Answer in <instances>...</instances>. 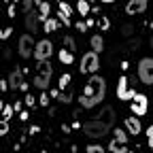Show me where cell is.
<instances>
[{
	"mask_svg": "<svg viewBox=\"0 0 153 153\" xmlns=\"http://www.w3.org/2000/svg\"><path fill=\"white\" fill-rule=\"evenodd\" d=\"M49 83H51V79H49V76H43V74H36V76H34V87L43 89V91L49 87Z\"/></svg>",
	"mask_w": 153,
	"mask_h": 153,
	"instance_id": "e0dca14e",
	"label": "cell"
},
{
	"mask_svg": "<svg viewBox=\"0 0 153 153\" xmlns=\"http://www.w3.org/2000/svg\"><path fill=\"white\" fill-rule=\"evenodd\" d=\"M108 130H111V126H106L100 119H89V121L83 123V132L87 134L89 138H102V136L108 134Z\"/></svg>",
	"mask_w": 153,
	"mask_h": 153,
	"instance_id": "7a4b0ae2",
	"label": "cell"
},
{
	"mask_svg": "<svg viewBox=\"0 0 153 153\" xmlns=\"http://www.w3.org/2000/svg\"><path fill=\"white\" fill-rule=\"evenodd\" d=\"M76 13L83 15V17L89 15V2H87V0H79V2H76Z\"/></svg>",
	"mask_w": 153,
	"mask_h": 153,
	"instance_id": "d6986e66",
	"label": "cell"
},
{
	"mask_svg": "<svg viewBox=\"0 0 153 153\" xmlns=\"http://www.w3.org/2000/svg\"><path fill=\"white\" fill-rule=\"evenodd\" d=\"M149 4V0H130V2L126 4V13L128 15H138V13H145Z\"/></svg>",
	"mask_w": 153,
	"mask_h": 153,
	"instance_id": "30bf717a",
	"label": "cell"
},
{
	"mask_svg": "<svg viewBox=\"0 0 153 153\" xmlns=\"http://www.w3.org/2000/svg\"><path fill=\"white\" fill-rule=\"evenodd\" d=\"M36 72L38 74H43V76H49L51 79V72H53V66L49 60H41V62H36Z\"/></svg>",
	"mask_w": 153,
	"mask_h": 153,
	"instance_id": "5bb4252c",
	"label": "cell"
},
{
	"mask_svg": "<svg viewBox=\"0 0 153 153\" xmlns=\"http://www.w3.org/2000/svg\"><path fill=\"white\" fill-rule=\"evenodd\" d=\"M43 4V0H36V7H41Z\"/></svg>",
	"mask_w": 153,
	"mask_h": 153,
	"instance_id": "60d3db41",
	"label": "cell"
},
{
	"mask_svg": "<svg viewBox=\"0 0 153 153\" xmlns=\"http://www.w3.org/2000/svg\"><path fill=\"white\" fill-rule=\"evenodd\" d=\"M57 24H60V19H45L43 22V28H45V32H55L57 30Z\"/></svg>",
	"mask_w": 153,
	"mask_h": 153,
	"instance_id": "ac0fdd59",
	"label": "cell"
},
{
	"mask_svg": "<svg viewBox=\"0 0 153 153\" xmlns=\"http://www.w3.org/2000/svg\"><path fill=\"white\" fill-rule=\"evenodd\" d=\"M98 119L113 128V126H115V119H117V115H115V108H113V106H104V108L100 111V117H98Z\"/></svg>",
	"mask_w": 153,
	"mask_h": 153,
	"instance_id": "4fadbf2b",
	"label": "cell"
},
{
	"mask_svg": "<svg viewBox=\"0 0 153 153\" xmlns=\"http://www.w3.org/2000/svg\"><path fill=\"white\" fill-rule=\"evenodd\" d=\"M22 2H24V13H26V15L34 11V4H36V0H22Z\"/></svg>",
	"mask_w": 153,
	"mask_h": 153,
	"instance_id": "d4e9b609",
	"label": "cell"
},
{
	"mask_svg": "<svg viewBox=\"0 0 153 153\" xmlns=\"http://www.w3.org/2000/svg\"><path fill=\"white\" fill-rule=\"evenodd\" d=\"M28 115H30V113H28V111H22V113H19V117H22V119H24V121H26V119H28Z\"/></svg>",
	"mask_w": 153,
	"mask_h": 153,
	"instance_id": "f35d334b",
	"label": "cell"
},
{
	"mask_svg": "<svg viewBox=\"0 0 153 153\" xmlns=\"http://www.w3.org/2000/svg\"><path fill=\"white\" fill-rule=\"evenodd\" d=\"M38 13H41V19H43V22H45V19H49V4L43 2L41 7H38Z\"/></svg>",
	"mask_w": 153,
	"mask_h": 153,
	"instance_id": "7402d4cb",
	"label": "cell"
},
{
	"mask_svg": "<svg viewBox=\"0 0 153 153\" xmlns=\"http://www.w3.org/2000/svg\"><path fill=\"white\" fill-rule=\"evenodd\" d=\"M108 149H111V153H128V134L121 128L113 130V140H111Z\"/></svg>",
	"mask_w": 153,
	"mask_h": 153,
	"instance_id": "277c9868",
	"label": "cell"
},
{
	"mask_svg": "<svg viewBox=\"0 0 153 153\" xmlns=\"http://www.w3.org/2000/svg\"><path fill=\"white\" fill-rule=\"evenodd\" d=\"M136 91H130L128 89V76H119L117 79V98L119 100H132Z\"/></svg>",
	"mask_w": 153,
	"mask_h": 153,
	"instance_id": "9c48e42d",
	"label": "cell"
},
{
	"mask_svg": "<svg viewBox=\"0 0 153 153\" xmlns=\"http://www.w3.org/2000/svg\"><path fill=\"white\" fill-rule=\"evenodd\" d=\"M19 55L24 57V60H28L30 55H34V49H36V43H34V38L32 34H22L19 36Z\"/></svg>",
	"mask_w": 153,
	"mask_h": 153,
	"instance_id": "52a82bcc",
	"label": "cell"
},
{
	"mask_svg": "<svg viewBox=\"0 0 153 153\" xmlns=\"http://www.w3.org/2000/svg\"><path fill=\"white\" fill-rule=\"evenodd\" d=\"M38 19H41V15H36L34 11L26 15V28H28V32H36L38 30Z\"/></svg>",
	"mask_w": 153,
	"mask_h": 153,
	"instance_id": "9a60e30c",
	"label": "cell"
},
{
	"mask_svg": "<svg viewBox=\"0 0 153 153\" xmlns=\"http://www.w3.org/2000/svg\"><path fill=\"white\" fill-rule=\"evenodd\" d=\"M72 11H74V9H72L68 2H64V0L60 2V13H64V15H68V17H70V15H72Z\"/></svg>",
	"mask_w": 153,
	"mask_h": 153,
	"instance_id": "cb8c5ba5",
	"label": "cell"
},
{
	"mask_svg": "<svg viewBox=\"0 0 153 153\" xmlns=\"http://www.w3.org/2000/svg\"><path fill=\"white\" fill-rule=\"evenodd\" d=\"M68 85H70V74L66 72V74H62V76H60V87H57V89H60V91H64Z\"/></svg>",
	"mask_w": 153,
	"mask_h": 153,
	"instance_id": "44dd1931",
	"label": "cell"
},
{
	"mask_svg": "<svg viewBox=\"0 0 153 153\" xmlns=\"http://www.w3.org/2000/svg\"><path fill=\"white\" fill-rule=\"evenodd\" d=\"M76 28H79V32H85L89 26H87V22H79V24H76Z\"/></svg>",
	"mask_w": 153,
	"mask_h": 153,
	"instance_id": "836d02e7",
	"label": "cell"
},
{
	"mask_svg": "<svg viewBox=\"0 0 153 153\" xmlns=\"http://www.w3.org/2000/svg\"><path fill=\"white\" fill-rule=\"evenodd\" d=\"M147 143H149V147H151V151H153V123L147 128Z\"/></svg>",
	"mask_w": 153,
	"mask_h": 153,
	"instance_id": "83f0119b",
	"label": "cell"
},
{
	"mask_svg": "<svg viewBox=\"0 0 153 153\" xmlns=\"http://www.w3.org/2000/svg\"><path fill=\"white\" fill-rule=\"evenodd\" d=\"M57 98H60L62 102H72V91H68V89H64V91H60V96H57Z\"/></svg>",
	"mask_w": 153,
	"mask_h": 153,
	"instance_id": "603a6c76",
	"label": "cell"
},
{
	"mask_svg": "<svg viewBox=\"0 0 153 153\" xmlns=\"http://www.w3.org/2000/svg\"><path fill=\"white\" fill-rule=\"evenodd\" d=\"M89 45H91V51H96V53H100V51L104 49V41H102L100 34H94V36L89 38Z\"/></svg>",
	"mask_w": 153,
	"mask_h": 153,
	"instance_id": "2e32d148",
	"label": "cell"
},
{
	"mask_svg": "<svg viewBox=\"0 0 153 153\" xmlns=\"http://www.w3.org/2000/svg\"><path fill=\"white\" fill-rule=\"evenodd\" d=\"M100 2H106V4H111V2H115V0H100Z\"/></svg>",
	"mask_w": 153,
	"mask_h": 153,
	"instance_id": "ab89813d",
	"label": "cell"
},
{
	"mask_svg": "<svg viewBox=\"0 0 153 153\" xmlns=\"http://www.w3.org/2000/svg\"><path fill=\"white\" fill-rule=\"evenodd\" d=\"M151 47H153V38H151Z\"/></svg>",
	"mask_w": 153,
	"mask_h": 153,
	"instance_id": "b9f144b4",
	"label": "cell"
},
{
	"mask_svg": "<svg viewBox=\"0 0 153 153\" xmlns=\"http://www.w3.org/2000/svg\"><path fill=\"white\" fill-rule=\"evenodd\" d=\"M149 108V100L145 94H134V98L130 100V111L136 115V117H143Z\"/></svg>",
	"mask_w": 153,
	"mask_h": 153,
	"instance_id": "8992f818",
	"label": "cell"
},
{
	"mask_svg": "<svg viewBox=\"0 0 153 153\" xmlns=\"http://www.w3.org/2000/svg\"><path fill=\"white\" fill-rule=\"evenodd\" d=\"M98 28H100V30H108V28H111L106 17H100V19H98Z\"/></svg>",
	"mask_w": 153,
	"mask_h": 153,
	"instance_id": "4dcf8cb0",
	"label": "cell"
},
{
	"mask_svg": "<svg viewBox=\"0 0 153 153\" xmlns=\"http://www.w3.org/2000/svg\"><path fill=\"white\" fill-rule=\"evenodd\" d=\"M26 102H28V106H34V96H30V94H26Z\"/></svg>",
	"mask_w": 153,
	"mask_h": 153,
	"instance_id": "e575fe53",
	"label": "cell"
},
{
	"mask_svg": "<svg viewBox=\"0 0 153 153\" xmlns=\"http://www.w3.org/2000/svg\"><path fill=\"white\" fill-rule=\"evenodd\" d=\"M0 134H2V136L7 134V119H2V126H0Z\"/></svg>",
	"mask_w": 153,
	"mask_h": 153,
	"instance_id": "d590c367",
	"label": "cell"
},
{
	"mask_svg": "<svg viewBox=\"0 0 153 153\" xmlns=\"http://www.w3.org/2000/svg\"><path fill=\"white\" fill-rule=\"evenodd\" d=\"M24 70L22 68H15L13 72H11V76H9V85H11V89H22V85L26 83L24 81Z\"/></svg>",
	"mask_w": 153,
	"mask_h": 153,
	"instance_id": "8fae6325",
	"label": "cell"
},
{
	"mask_svg": "<svg viewBox=\"0 0 153 153\" xmlns=\"http://www.w3.org/2000/svg\"><path fill=\"white\" fill-rule=\"evenodd\" d=\"M13 111H15V106H7V104L2 102V117H4V119H11V117H13Z\"/></svg>",
	"mask_w": 153,
	"mask_h": 153,
	"instance_id": "484cf974",
	"label": "cell"
},
{
	"mask_svg": "<svg viewBox=\"0 0 153 153\" xmlns=\"http://www.w3.org/2000/svg\"><path fill=\"white\" fill-rule=\"evenodd\" d=\"M126 128H128V132L132 134V136H138L140 130H143L140 119L136 117V115H130V117H126Z\"/></svg>",
	"mask_w": 153,
	"mask_h": 153,
	"instance_id": "7c38bea8",
	"label": "cell"
},
{
	"mask_svg": "<svg viewBox=\"0 0 153 153\" xmlns=\"http://www.w3.org/2000/svg\"><path fill=\"white\" fill-rule=\"evenodd\" d=\"M57 57H60L62 64H72V51H68V49H60Z\"/></svg>",
	"mask_w": 153,
	"mask_h": 153,
	"instance_id": "ffe728a7",
	"label": "cell"
},
{
	"mask_svg": "<svg viewBox=\"0 0 153 153\" xmlns=\"http://www.w3.org/2000/svg\"><path fill=\"white\" fill-rule=\"evenodd\" d=\"M7 87H9V83L2 79V81H0V89H2V91H7Z\"/></svg>",
	"mask_w": 153,
	"mask_h": 153,
	"instance_id": "8d00e7d4",
	"label": "cell"
},
{
	"mask_svg": "<svg viewBox=\"0 0 153 153\" xmlns=\"http://www.w3.org/2000/svg\"><path fill=\"white\" fill-rule=\"evenodd\" d=\"M15 2H17V0H15Z\"/></svg>",
	"mask_w": 153,
	"mask_h": 153,
	"instance_id": "7bdbcfd3",
	"label": "cell"
},
{
	"mask_svg": "<svg viewBox=\"0 0 153 153\" xmlns=\"http://www.w3.org/2000/svg\"><path fill=\"white\" fill-rule=\"evenodd\" d=\"M123 34H126V36H128V34H132V26H130V24L123 28Z\"/></svg>",
	"mask_w": 153,
	"mask_h": 153,
	"instance_id": "74e56055",
	"label": "cell"
},
{
	"mask_svg": "<svg viewBox=\"0 0 153 153\" xmlns=\"http://www.w3.org/2000/svg\"><path fill=\"white\" fill-rule=\"evenodd\" d=\"M57 19L64 24V26H70V17L68 15H64V13H57Z\"/></svg>",
	"mask_w": 153,
	"mask_h": 153,
	"instance_id": "1f68e13d",
	"label": "cell"
},
{
	"mask_svg": "<svg viewBox=\"0 0 153 153\" xmlns=\"http://www.w3.org/2000/svg\"><path fill=\"white\" fill-rule=\"evenodd\" d=\"M138 79L145 85H153V57H143L138 62Z\"/></svg>",
	"mask_w": 153,
	"mask_h": 153,
	"instance_id": "5b68a950",
	"label": "cell"
},
{
	"mask_svg": "<svg viewBox=\"0 0 153 153\" xmlns=\"http://www.w3.org/2000/svg\"><path fill=\"white\" fill-rule=\"evenodd\" d=\"M87 153H104L100 145H87Z\"/></svg>",
	"mask_w": 153,
	"mask_h": 153,
	"instance_id": "f546056e",
	"label": "cell"
},
{
	"mask_svg": "<svg viewBox=\"0 0 153 153\" xmlns=\"http://www.w3.org/2000/svg\"><path fill=\"white\" fill-rule=\"evenodd\" d=\"M104 94H106V81L98 74H91L83 87V94L79 96V104L83 108H94L104 100Z\"/></svg>",
	"mask_w": 153,
	"mask_h": 153,
	"instance_id": "6da1fadb",
	"label": "cell"
},
{
	"mask_svg": "<svg viewBox=\"0 0 153 153\" xmlns=\"http://www.w3.org/2000/svg\"><path fill=\"white\" fill-rule=\"evenodd\" d=\"M100 68V57L96 51H87L83 57H81V64H79V70L83 74H96Z\"/></svg>",
	"mask_w": 153,
	"mask_h": 153,
	"instance_id": "3957f363",
	"label": "cell"
},
{
	"mask_svg": "<svg viewBox=\"0 0 153 153\" xmlns=\"http://www.w3.org/2000/svg\"><path fill=\"white\" fill-rule=\"evenodd\" d=\"M41 104H43V106L49 104V94H41Z\"/></svg>",
	"mask_w": 153,
	"mask_h": 153,
	"instance_id": "d6a6232c",
	"label": "cell"
},
{
	"mask_svg": "<svg viewBox=\"0 0 153 153\" xmlns=\"http://www.w3.org/2000/svg\"><path fill=\"white\" fill-rule=\"evenodd\" d=\"M64 45H66V49H68V51H74V49H76V43L72 41L70 36H64Z\"/></svg>",
	"mask_w": 153,
	"mask_h": 153,
	"instance_id": "4316f807",
	"label": "cell"
},
{
	"mask_svg": "<svg viewBox=\"0 0 153 153\" xmlns=\"http://www.w3.org/2000/svg\"><path fill=\"white\" fill-rule=\"evenodd\" d=\"M53 55V43L47 41V38H43V41L36 43V49H34V60L41 62V60H49V57Z\"/></svg>",
	"mask_w": 153,
	"mask_h": 153,
	"instance_id": "ba28073f",
	"label": "cell"
},
{
	"mask_svg": "<svg viewBox=\"0 0 153 153\" xmlns=\"http://www.w3.org/2000/svg\"><path fill=\"white\" fill-rule=\"evenodd\" d=\"M11 32H13V30H11V26H4L2 30H0V38H2V41H7V38L11 36Z\"/></svg>",
	"mask_w": 153,
	"mask_h": 153,
	"instance_id": "f1b7e54d",
	"label": "cell"
}]
</instances>
